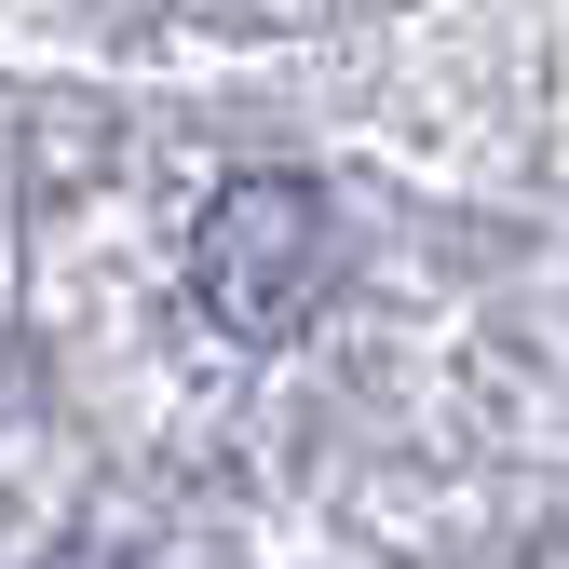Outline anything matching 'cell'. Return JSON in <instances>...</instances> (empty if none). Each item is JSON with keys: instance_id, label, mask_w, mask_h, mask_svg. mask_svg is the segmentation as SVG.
I'll return each mask as SVG.
<instances>
[{"instance_id": "6da1fadb", "label": "cell", "mask_w": 569, "mask_h": 569, "mask_svg": "<svg viewBox=\"0 0 569 569\" xmlns=\"http://www.w3.org/2000/svg\"><path fill=\"white\" fill-rule=\"evenodd\" d=\"M190 284H203V312L231 339L284 352L339 299V203H326V177H284V163L231 177L203 203V231H190Z\"/></svg>"}]
</instances>
